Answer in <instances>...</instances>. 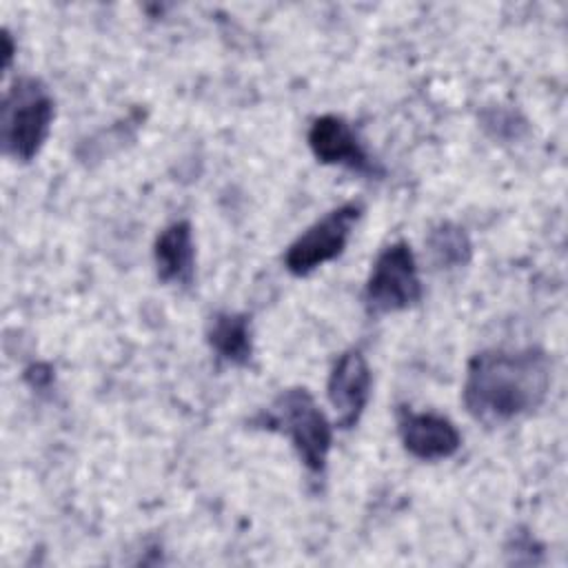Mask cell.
<instances>
[{
  "label": "cell",
  "instance_id": "1",
  "mask_svg": "<svg viewBox=\"0 0 568 568\" xmlns=\"http://www.w3.org/2000/svg\"><path fill=\"white\" fill-rule=\"evenodd\" d=\"M550 390V359L539 348L481 351L466 368L464 406L484 426L510 424L539 408Z\"/></svg>",
  "mask_w": 568,
  "mask_h": 568
},
{
  "label": "cell",
  "instance_id": "2",
  "mask_svg": "<svg viewBox=\"0 0 568 568\" xmlns=\"http://www.w3.org/2000/svg\"><path fill=\"white\" fill-rule=\"evenodd\" d=\"M253 424L264 430L282 433L293 444L300 462L311 473H322L328 462L333 428L315 397L304 386L282 390Z\"/></svg>",
  "mask_w": 568,
  "mask_h": 568
},
{
  "label": "cell",
  "instance_id": "3",
  "mask_svg": "<svg viewBox=\"0 0 568 568\" xmlns=\"http://www.w3.org/2000/svg\"><path fill=\"white\" fill-rule=\"evenodd\" d=\"M53 98L36 78H18L2 102V149L9 158L31 162L49 138Z\"/></svg>",
  "mask_w": 568,
  "mask_h": 568
},
{
  "label": "cell",
  "instance_id": "4",
  "mask_svg": "<svg viewBox=\"0 0 568 568\" xmlns=\"http://www.w3.org/2000/svg\"><path fill=\"white\" fill-rule=\"evenodd\" d=\"M422 280L417 262L406 242L388 244L375 260L364 286V302L371 313H395L417 304Z\"/></svg>",
  "mask_w": 568,
  "mask_h": 568
},
{
  "label": "cell",
  "instance_id": "5",
  "mask_svg": "<svg viewBox=\"0 0 568 568\" xmlns=\"http://www.w3.org/2000/svg\"><path fill=\"white\" fill-rule=\"evenodd\" d=\"M359 204H342L328 211L322 220L311 224L284 253V266L291 275L304 277L322 264L335 260L346 248L355 222L359 220Z\"/></svg>",
  "mask_w": 568,
  "mask_h": 568
},
{
  "label": "cell",
  "instance_id": "6",
  "mask_svg": "<svg viewBox=\"0 0 568 568\" xmlns=\"http://www.w3.org/2000/svg\"><path fill=\"white\" fill-rule=\"evenodd\" d=\"M371 368L362 351H344L333 364L326 386L328 402L335 410V426L348 430L359 422L371 397Z\"/></svg>",
  "mask_w": 568,
  "mask_h": 568
},
{
  "label": "cell",
  "instance_id": "7",
  "mask_svg": "<svg viewBox=\"0 0 568 568\" xmlns=\"http://www.w3.org/2000/svg\"><path fill=\"white\" fill-rule=\"evenodd\" d=\"M399 439L408 455L422 462H439L453 457L462 446L457 426L437 413H415L408 408L397 410Z\"/></svg>",
  "mask_w": 568,
  "mask_h": 568
},
{
  "label": "cell",
  "instance_id": "8",
  "mask_svg": "<svg viewBox=\"0 0 568 568\" xmlns=\"http://www.w3.org/2000/svg\"><path fill=\"white\" fill-rule=\"evenodd\" d=\"M308 146L322 164H339L357 173H375V162L351 124L339 115L326 113L315 118L308 129Z\"/></svg>",
  "mask_w": 568,
  "mask_h": 568
},
{
  "label": "cell",
  "instance_id": "9",
  "mask_svg": "<svg viewBox=\"0 0 568 568\" xmlns=\"http://www.w3.org/2000/svg\"><path fill=\"white\" fill-rule=\"evenodd\" d=\"M155 273L164 284H191L195 271L193 231L186 220L171 222L160 231L153 244Z\"/></svg>",
  "mask_w": 568,
  "mask_h": 568
},
{
  "label": "cell",
  "instance_id": "10",
  "mask_svg": "<svg viewBox=\"0 0 568 568\" xmlns=\"http://www.w3.org/2000/svg\"><path fill=\"white\" fill-rule=\"evenodd\" d=\"M209 346L226 362L235 366L248 364L253 355L251 320L244 313H217L206 328Z\"/></svg>",
  "mask_w": 568,
  "mask_h": 568
},
{
  "label": "cell",
  "instance_id": "11",
  "mask_svg": "<svg viewBox=\"0 0 568 568\" xmlns=\"http://www.w3.org/2000/svg\"><path fill=\"white\" fill-rule=\"evenodd\" d=\"M428 248L435 264L444 268L464 266L470 262L473 255V244L466 231L453 222H442L430 231Z\"/></svg>",
  "mask_w": 568,
  "mask_h": 568
},
{
  "label": "cell",
  "instance_id": "12",
  "mask_svg": "<svg viewBox=\"0 0 568 568\" xmlns=\"http://www.w3.org/2000/svg\"><path fill=\"white\" fill-rule=\"evenodd\" d=\"M2 42H4V69L11 64V58H13V44H11V36L4 31L2 33Z\"/></svg>",
  "mask_w": 568,
  "mask_h": 568
}]
</instances>
